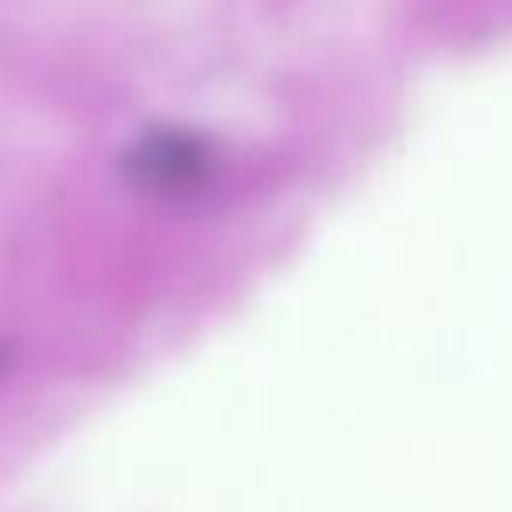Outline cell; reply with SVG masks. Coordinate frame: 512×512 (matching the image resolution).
I'll return each instance as SVG.
<instances>
[{
  "label": "cell",
  "instance_id": "6da1fadb",
  "mask_svg": "<svg viewBox=\"0 0 512 512\" xmlns=\"http://www.w3.org/2000/svg\"><path fill=\"white\" fill-rule=\"evenodd\" d=\"M199 161V143L178 129H154L129 150V168L143 185H178L196 175Z\"/></svg>",
  "mask_w": 512,
  "mask_h": 512
}]
</instances>
